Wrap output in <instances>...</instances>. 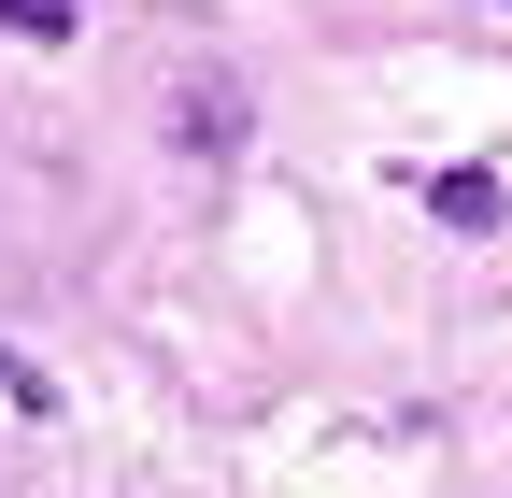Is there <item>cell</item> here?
Masks as SVG:
<instances>
[{
  "instance_id": "277c9868",
  "label": "cell",
  "mask_w": 512,
  "mask_h": 498,
  "mask_svg": "<svg viewBox=\"0 0 512 498\" xmlns=\"http://www.w3.org/2000/svg\"><path fill=\"white\" fill-rule=\"evenodd\" d=\"M0 399H15V413H57V385H43V370H29L15 342H0Z\"/></svg>"
},
{
  "instance_id": "6da1fadb",
  "label": "cell",
  "mask_w": 512,
  "mask_h": 498,
  "mask_svg": "<svg viewBox=\"0 0 512 498\" xmlns=\"http://www.w3.org/2000/svg\"><path fill=\"white\" fill-rule=\"evenodd\" d=\"M171 143H185V157H228V143H242V86H228V72H185V86H171Z\"/></svg>"
},
{
  "instance_id": "7a4b0ae2",
  "label": "cell",
  "mask_w": 512,
  "mask_h": 498,
  "mask_svg": "<svg viewBox=\"0 0 512 498\" xmlns=\"http://www.w3.org/2000/svg\"><path fill=\"white\" fill-rule=\"evenodd\" d=\"M427 214L484 242V228H498V171H427Z\"/></svg>"
},
{
  "instance_id": "3957f363",
  "label": "cell",
  "mask_w": 512,
  "mask_h": 498,
  "mask_svg": "<svg viewBox=\"0 0 512 498\" xmlns=\"http://www.w3.org/2000/svg\"><path fill=\"white\" fill-rule=\"evenodd\" d=\"M0 29L15 43H72V0H0Z\"/></svg>"
}]
</instances>
